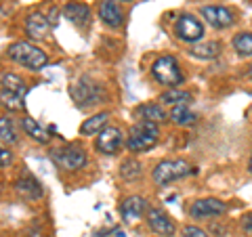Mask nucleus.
Instances as JSON below:
<instances>
[{"label":"nucleus","mask_w":252,"mask_h":237,"mask_svg":"<svg viewBox=\"0 0 252 237\" xmlns=\"http://www.w3.org/2000/svg\"><path fill=\"white\" fill-rule=\"evenodd\" d=\"M124 2H130V0H124Z\"/></svg>","instance_id":"473e14b6"},{"label":"nucleus","mask_w":252,"mask_h":237,"mask_svg":"<svg viewBox=\"0 0 252 237\" xmlns=\"http://www.w3.org/2000/svg\"><path fill=\"white\" fill-rule=\"evenodd\" d=\"M57 17H59V9H57V6H53V9H51V19H49L51 26H57V23H59Z\"/></svg>","instance_id":"c756f323"},{"label":"nucleus","mask_w":252,"mask_h":237,"mask_svg":"<svg viewBox=\"0 0 252 237\" xmlns=\"http://www.w3.org/2000/svg\"><path fill=\"white\" fill-rule=\"evenodd\" d=\"M21 128L26 130L34 141H38V143H49V139H51L49 132L42 128V124H38L34 118H23V120H21Z\"/></svg>","instance_id":"6ab92c4d"},{"label":"nucleus","mask_w":252,"mask_h":237,"mask_svg":"<svg viewBox=\"0 0 252 237\" xmlns=\"http://www.w3.org/2000/svg\"><path fill=\"white\" fill-rule=\"evenodd\" d=\"M15 191H17L21 197H26V200H40L44 189L40 183H38L36 177H32L30 172H23V175L15 180Z\"/></svg>","instance_id":"f8f14e48"},{"label":"nucleus","mask_w":252,"mask_h":237,"mask_svg":"<svg viewBox=\"0 0 252 237\" xmlns=\"http://www.w3.org/2000/svg\"><path fill=\"white\" fill-rule=\"evenodd\" d=\"M158 139H160L158 124L149 120H141L130 128L126 145H128L130 151H147V149H152L158 143Z\"/></svg>","instance_id":"20e7f679"},{"label":"nucleus","mask_w":252,"mask_h":237,"mask_svg":"<svg viewBox=\"0 0 252 237\" xmlns=\"http://www.w3.org/2000/svg\"><path fill=\"white\" fill-rule=\"evenodd\" d=\"M51 28L53 26H51L49 17L42 15V13H32L26 19V31H28V36L32 38V40H42V38H46Z\"/></svg>","instance_id":"4468645a"},{"label":"nucleus","mask_w":252,"mask_h":237,"mask_svg":"<svg viewBox=\"0 0 252 237\" xmlns=\"http://www.w3.org/2000/svg\"><path fill=\"white\" fill-rule=\"evenodd\" d=\"M141 175H143V166H141V162H137V160H126L120 168V177L126 180H135Z\"/></svg>","instance_id":"393cba45"},{"label":"nucleus","mask_w":252,"mask_h":237,"mask_svg":"<svg viewBox=\"0 0 252 237\" xmlns=\"http://www.w3.org/2000/svg\"><path fill=\"white\" fill-rule=\"evenodd\" d=\"M183 237H210V235L200 227L187 225V227H183Z\"/></svg>","instance_id":"bb28decb"},{"label":"nucleus","mask_w":252,"mask_h":237,"mask_svg":"<svg viewBox=\"0 0 252 237\" xmlns=\"http://www.w3.org/2000/svg\"><path fill=\"white\" fill-rule=\"evenodd\" d=\"M233 49L238 51L242 57H250L252 55V34L250 31H242L233 38Z\"/></svg>","instance_id":"b1692460"},{"label":"nucleus","mask_w":252,"mask_h":237,"mask_svg":"<svg viewBox=\"0 0 252 237\" xmlns=\"http://www.w3.org/2000/svg\"><path fill=\"white\" fill-rule=\"evenodd\" d=\"M120 212H122V218L126 220V223H135V220H139L145 212H149L147 210V200L141 197V195L126 197V200L122 202V206H120Z\"/></svg>","instance_id":"ddd939ff"},{"label":"nucleus","mask_w":252,"mask_h":237,"mask_svg":"<svg viewBox=\"0 0 252 237\" xmlns=\"http://www.w3.org/2000/svg\"><path fill=\"white\" fill-rule=\"evenodd\" d=\"M6 55H9V59H13L15 63H19V65L28 69H42L49 63V57H46V53L42 49H38L36 44L26 40L11 44L6 49Z\"/></svg>","instance_id":"f03ea898"},{"label":"nucleus","mask_w":252,"mask_h":237,"mask_svg":"<svg viewBox=\"0 0 252 237\" xmlns=\"http://www.w3.org/2000/svg\"><path fill=\"white\" fill-rule=\"evenodd\" d=\"M139 114L143 116V120H149L154 124H160V122H164V118H166V112L158 103H147L143 107H139Z\"/></svg>","instance_id":"5701e85b"},{"label":"nucleus","mask_w":252,"mask_h":237,"mask_svg":"<svg viewBox=\"0 0 252 237\" xmlns=\"http://www.w3.org/2000/svg\"><path fill=\"white\" fill-rule=\"evenodd\" d=\"M175 34L183 42H198L204 36V26L193 15H181L175 23Z\"/></svg>","instance_id":"423d86ee"},{"label":"nucleus","mask_w":252,"mask_h":237,"mask_svg":"<svg viewBox=\"0 0 252 237\" xmlns=\"http://www.w3.org/2000/svg\"><path fill=\"white\" fill-rule=\"evenodd\" d=\"M72 97L78 105H91V103H97L101 99V89L94 84L91 78L82 76L74 86H72Z\"/></svg>","instance_id":"6e6552de"},{"label":"nucleus","mask_w":252,"mask_h":237,"mask_svg":"<svg viewBox=\"0 0 252 237\" xmlns=\"http://www.w3.org/2000/svg\"><path fill=\"white\" fill-rule=\"evenodd\" d=\"M198 172L195 166H191L187 160H164L160 162L154 168L152 172V178L156 185H168L172 180H179V178H185V177H191Z\"/></svg>","instance_id":"7ed1b4c3"},{"label":"nucleus","mask_w":252,"mask_h":237,"mask_svg":"<svg viewBox=\"0 0 252 237\" xmlns=\"http://www.w3.org/2000/svg\"><path fill=\"white\" fill-rule=\"evenodd\" d=\"M99 17L103 19V23H107L109 28H120L124 21V15L120 11V6L114 0H101L99 4Z\"/></svg>","instance_id":"dca6fc26"},{"label":"nucleus","mask_w":252,"mask_h":237,"mask_svg":"<svg viewBox=\"0 0 252 237\" xmlns=\"http://www.w3.org/2000/svg\"><path fill=\"white\" fill-rule=\"evenodd\" d=\"M242 227H244V231H246V233L252 237V214H248V216L242 218Z\"/></svg>","instance_id":"cd10ccee"},{"label":"nucleus","mask_w":252,"mask_h":237,"mask_svg":"<svg viewBox=\"0 0 252 237\" xmlns=\"http://www.w3.org/2000/svg\"><path fill=\"white\" fill-rule=\"evenodd\" d=\"M109 120V112H101V114H94L89 120H84L80 126V132L82 134H99L101 130L107 126Z\"/></svg>","instance_id":"a211bd4d"},{"label":"nucleus","mask_w":252,"mask_h":237,"mask_svg":"<svg viewBox=\"0 0 252 237\" xmlns=\"http://www.w3.org/2000/svg\"><path fill=\"white\" fill-rule=\"evenodd\" d=\"M202 17L206 19L212 28L217 30H223V28H229L233 23V13L227 9V6H202Z\"/></svg>","instance_id":"9b49d317"},{"label":"nucleus","mask_w":252,"mask_h":237,"mask_svg":"<svg viewBox=\"0 0 252 237\" xmlns=\"http://www.w3.org/2000/svg\"><path fill=\"white\" fill-rule=\"evenodd\" d=\"M0 134H2V143H9V145L17 143V132H15L13 122L6 116L0 120Z\"/></svg>","instance_id":"a878e982"},{"label":"nucleus","mask_w":252,"mask_h":237,"mask_svg":"<svg viewBox=\"0 0 252 237\" xmlns=\"http://www.w3.org/2000/svg\"><path fill=\"white\" fill-rule=\"evenodd\" d=\"M147 225L158 235H166V237L175 235V225H172L170 216L166 214V212L158 210V208H152L147 212Z\"/></svg>","instance_id":"2eb2a0df"},{"label":"nucleus","mask_w":252,"mask_h":237,"mask_svg":"<svg viewBox=\"0 0 252 237\" xmlns=\"http://www.w3.org/2000/svg\"><path fill=\"white\" fill-rule=\"evenodd\" d=\"M0 155H2V168H6V166H9L11 164V151H9V149H2V151H0Z\"/></svg>","instance_id":"c85d7f7f"},{"label":"nucleus","mask_w":252,"mask_h":237,"mask_svg":"<svg viewBox=\"0 0 252 237\" xmlns=\"http://www.w3.org/2000/svg\"><path fill=\"white\" fill-rule=\"evenodd\" d=\"M227 212V204H223L217 197H204L191 204L189 208V214L193 218H210V216H220Z\"/></svg>","instance_id":"1a4fd4ad"},{"label":"nucleus","mask_w":252,"mask_h":237,"mask_svg":"<svg viewBox=\"0 0 252 237\" xmlns=\"http://www.w3.org/2000/svg\"><path fill=\"white\" fill-rule=\"evenodd\" d=\"M152 74L154 78L160 84L164 86H172V89H177V86L183 82V74H181V67L175 57H170V55H164V57L156 59L154 65H152Z\"/></svg>","instance_id":"39448f33"},{"label":"nucleus","mask_w":252,"mask_h":237,"mask_svg":"<svg viewBox=\"0 0 252 237\" xmlns=\"http://www.w3.org/2000/svg\"><path fill=\"white\" fill-rule=\"evenodd\" d=\"M63 17L69 19L72 23H78V26H84L91 17V9L82 2H67L63 6Z\"/></svg>","instance_id":"f3484780"},{"label":"nucleus","mask_w":252,"mask_h":237,"mask_svg":"<svg viewBox=\"0 0 252 237\" xmlns=\"http://www.w3.org/2000/svg\"><path fill=\"white\" fill-rule=\"evenodd\" d=\"M191 101V92L187 90H179V89H170L166 92L160 94V103H166V105H185Z\"/></svg>","instance_id":"aec40b11"},{"label":"nucleus","mask_w":252,"mask_h":237,"mask_svg":"<svg viewBox=\"0 0 252 237\" xmlns=\"http://www.w3.org/2000/svg\"><path fill=\"white\" fill-rule=\"evenodd\" d=\"M122 143H124V134L120 128H116V126H105L97 137V149L107 155L116 153L118 149L122 147Z\"/></svg>","instance_id":"9d476101"},{"label":"nucleus","mask_w":252,"mask_h":237,"mask_svg":"<svg viewBox=\"0 0 252 237\" xmlns=\"http://www.w3.org/2000/svg\"><path fill=\"white\" fill-rule=\"evenodd\" d=\"M26 94H28V86L23 82V78L17 74H9L4 72L0 78V99L6 109L19 112L26 107Z\"/></svg>","instance_id":"f257e3e1"},{"label":"nucleus","mask_w":252,"mask_h":237,"mask_svg":"<svg viewBox=\"0 0 252 237\" xmlns=\"http://www.w3.org/2000/svg\"><path fill=\"white\" fill-rule=\"evenodd\" d=\"M53 160L65 170H80L86 166V153H84V149L69 145V147H63V149H55Z\"/></svg>","instance_id":"0eeeda50"},{"label":"nucleus","mask_w":252,"mask_h":237,"mask_svg":"<svg viewBox=\"0 0 252 237\" xmlns=\"http://www.w3.org/2000/svg\"><path fill=\"white\" fill-rule=\"evenodd\" d=\"M189 53H191L193 57H198V59H215V57H219V53H220V44L219 42L195 44Z\"/></svg>","instance_id":"412c9836"},{"label":"nucleus","mask_w":252,"mask_h":237,"mask_svg":"<svg viewBox=\"0 0 252 237\" xmlns=\"http://www.w3.org/2000/svg\"><path fill=\"white\" fill-rule=\"evenodd\" d=\"M250 76H252V65H250Z\"/></svg>","instance_id":"2f4dec72"},{"label":"nucleus","mask_w":252,"mask_h":237,"mask_svg":"<svg viewBox=\"0 0 252 237\" xmlns=\"http://www.w3.org/2000/svg\"><path fill=\"white\" fill-rule=\"evenodd\" d=\"M170 120L179 126H189V124L195 122V114L189 112L187 105H175L170 112Z\"/></svg>","instance_id":"4be33fe9"},{"label":"nucleus","mask_w":252,"mask_h":237,"mask_svg":"<svg viewBox=\"0 0 252 237\" xmlns=\"http://www.w3.org/2000/svg\"><path fill=\"white\" fill-rule=\"evenodd\" d=\"M248 168H250V172H252V155H250V164H248Z\"/></svg>","instance_id":"7c9ffc66"}]
</instances>
